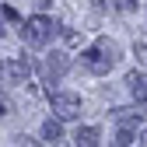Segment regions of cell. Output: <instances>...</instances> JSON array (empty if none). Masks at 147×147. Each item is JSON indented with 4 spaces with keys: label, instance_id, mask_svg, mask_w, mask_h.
<instances>
[{
    "label": "cell",
    "instance_id": "cell-3",
    "mask_svg": "<svg viewBox=\"0 0 147 147\" xmlns=\"http://www.w3.org/2000/svg\"><path fill=\"white\" fill-rule=\"evenodd\" d=\"M49 105L63 123L67 119H81V98L70 95V91H49Z\"/></svg>",
    "mask_w": 147,
    "mask_h": 147
},
{
    "label": "cell",
    "instance_id": "cell-2",
    "mask_svg": "<svg viewBox=\"0 0 147 147\" xmlns=\"http://www.w3.org/2000/svg\"><path fill=\"white\" fill-rule=\"evenodd\" d=\"M56 32H60V25H53L49 18L35 14V18H28V21L21 25V42L32 46V49H42V46L53 42V35H56Z\"/></svg>",
    "mask_w": 147,
    "mask_h": 147
},
{
    "label": "cell",
    "instance_id": "cell-12",
    "mask_svg": "<svg viewBox=\"0 0 147 147\" xmlns=\"http://www.w3.org/2000/svg\"><path fill=\"white\" fill-rule=\"evenodd\" d=\"M14 112V105H11V98L4 95V91H0V119H4V116H11Z\"/></svg>",
    "mask_w": 147,
    "mask_h": 147
},
{
    "label": "cell",
    "instance_id": "cell-1",
    "mask_svg": "<svg viewBox=\"0 0 147 147\" xmlns=\"http://www.w3.org/2000/svg\"><path fill=\"white\" fill-rule=\"evenodd\" d=\"M81 60H84V67H88L91 74H109V70L119 63V46H116L112 39H98L91 49L81 53Z\"/></svg>",
    "mask_w": 147,
    "mask_h": 147
},
{
    "label": "cell",
    "instance_id": "cell-4",
    "mask_svg": "<svg viewBox=\"0 0 147 147\" xmlns=\"http://www.w3.org/2000/svg\"><path fill=\"white\" fill-rule=\"evenodd\" d=\"M0 77L7 84H21L32 77V60L28 56H11V60H0Z\"/></svg>",
    "mask_w": 147,
    "mask_h": 147
},
{
    "label": "cell",
    "instance_id": "cell-6",
    "mask_svg": "<svg viewBox=\"0 0 147 147\" xmlns=\"http://www.w3.org/2000/svg\"><path fill=\"white\" fill-rule=\"evenodd\" d=\"M112 116H116L119 126H140V123H144V109H140V102H137V105H123V109H116Z\"/></svg>",
    "mask_w": 147,
    "mask_h": 147
},
{
    "label": "cell",
    "instance_id": "cell-15",
    "mask_svg": "<svg viewBox=\"0 0 147 147\" xmlns=\"http://www.w3.org/2000/svg\"><path fill=\"white\" fill-rule=\"evenodd\" d=\"M32 4H35V7H39V11H46V7L53 4V0H32Z\"/></svg>",
    "mask_w": 147,
    "mask_h": 147
},
{
    "label": "cell",
    "instance_id": "cell-7",
    "mask_svg": "<svg viewBox=\"0 0 147 147\" xmlns=\"http://www.w3.org/2000/svg\"><path fill=\"white\" fill-rule=\"evenodd\" d=\"M126 88H130V95H133L140 105L147 102V74H137V70L126 74Z\"/></svg>",
    "mask_w": 147,
    "mask_h": 147
},
{
    "label": "cell",
    "instance_id": "cell-14",
    "mask_svg": "<svg viewBox=\"0 0 147 147\" xmlns=\"http://www.w3.org/2000/svg\"><path fill=\"white\" fill-rule=\"evenodd\" d=\"M63 42H67V46H77V42H81V35H77V32H70V28H63Z\"/></svg>",
    "mask_w": 147,
    "mask_h": 147
},
{
    "label": "cell",
    "instance_id": "cell-11",
    "mask_svg": "<svg viewBox=\"0 0 147 147\" xmlns=\"http://www.w3.org/2000/svg\"><path fill=\"white\" fill-rule=\"evenodd\" d=\"M133 56H137L140 67H147V42H137V46H133Z\"/></svg>",
    "mask_w": 147,
    "mask_h": 147
},
{
    "label": "cell",
    "instance_id": "cell-8",
    "mask_svg": "<svg viewBox=\"0 0 147 147\" xmlns=\"http://www.w3.org/2000/svg\"><path fill=\"white\" fill-rule=\"evenodd\" d=\"M74 144H77V147H95L98 144V130H95V126H77Z\"/></svg>",
    "mask_w": 147,
    "mask_h": 147
},
{
    "label": "cell",
    "instance_id": "cell-18",
    "mask_svg": "<svg viewBox=\"0 0 147 147\" xmlns=\"http://www.w3.org/2000/svg\"><path fill=\"white\" fill-rule=\"evenodd\" d=\"M0 35H4V21H0Z\"/></svg>",
    "mask_w": 147,
    "mask_h": 147
},
{
    "label": "cell",
    "instance_id": "cell-9",
    "mask_svg": "<svg viewBox=\"0 0 147 147\" xmlns=\"http://www.w3.org/2000/svg\"><path fill=\"white\" fill-rule=\"evenodd\" d=\"M63 137V119L56 116V119H46V126H42V140L46 144H56Z\"/></svg>",
    "mask_w": 147,
    "mask_h": 147
},
{
    "label": "cell",
    "instance_id": "cell-5",
    "mask_svg": "<svg viewBox=\"0 0 147 147\" xmlns=\"http://www.w3.org/2000/svg\"><path fill=\"white\" fill-rule=\"evenodd\" d=\"M67 70H70V56H67V53H49V56L42 60V81L46 84H56Z\"/></svg>",
    "mask_w": 147,
    "mask_h": 147
},
{
    "label": "cell",
    "instance_id": "cell-10",
    "mask_svg": "<svg viewBox=\"0 0 147 147\" xmlns=\"http://www.w3.org/2000/svg\"><path fill=\"white\" fill-rule=\"evenodd\" d=\"M112 144H119V147H130V144H137V137H133V126H119V133H116V140Z\"/></svg>",
    "mask_w": 147,
    "mask_h": 147
},
{
    "label": "cell",
    "instance_id": "cell-13",
    "mask_svg": "<svg viewBox=\"0 0 147 147\" xmlns=\"http://www.w3.org/2000/svg\"><path fill=\"white\" fill-rule=\"evenodd\" d=\"M116 7H119L123 14H133V11H137V0H116Z\"/></svg>",
    "mask_w": 147,
    "mask_h": 147
},
{
    "label": "cell",
    "instance_id": "cell-17",
    "mask_svg": "<svg viewBox=\"0 0 147 147\" xmlns=\"http://www.w3.org/2000/svg\"><path fill=\"white\" fill-rule=\"evenodd\" d=\"M140 144H147V126H144V130H140Z\"/></svg>",
    "mask_w": 147,
    "mask_h": 147
},
{
    "label": "cell",
    "instance_id": "cell-16",
    "mask_svg": "<svg viewBox=\"0 0 147 147\" xmlns=\"http://www.w3.org/2000/svg\"><path fill=\"white\" fill-rule=\"evenodd\" d=\"M95 11H105V0H95Z\"/></svg>",
    "mask_w": 147,
    "mask_h": 147
}]
</instances>
